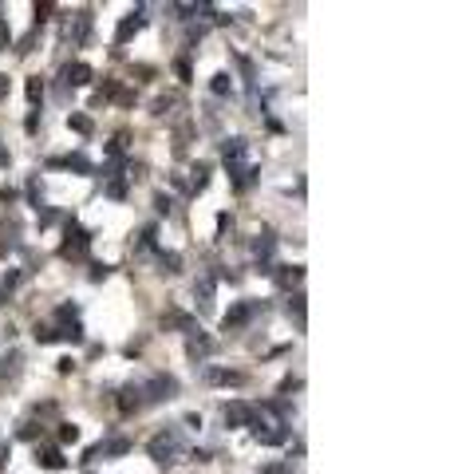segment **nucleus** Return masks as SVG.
Masks as SVG:
<instances>
[{
    "mask_svg": "<svg viewBox=\"0 0 450 474\" xmlns=\"http://www.w3.org/2000/svg\"><path fill=\"white\" fill-rule=\"evenodd\" d=\"M159 261H162V273H178L182 269V257L178 253H159Z\"/></svg>",
    "mask_w": 450,
    "mask_h": 474,
    "instance_id": "nucleus-20",
    "label": "nucleus"
},
{
    "mask_svg": "<svg viewBox=\"0 0 450 474\" xmlns=\"http://www.w3.org/2000/svg\"><path fill=\"white\" fill-rule=\"evenodd\" d=\"M154 206H159V214H166V210H170V198L159 194V198H154Z\"/></svg>",
    "mask_w": 450,
    "mask_h": 474,
    "instance_id": "nucleus-31",
    "label": "nucleus"
},
{
    "mask_svg": "<svg viewBox=\"0 0 450 474\" xmlns=\"http://www.w3.org/2000/svg\"><path fill=\"white\" fill-rule=\"evenodd\" d=\"M174 72H178L182 84H190V75H194V72H190V60H178V63H174Z\"/></svg>",
    "mask_w": 450,
    "mask_h": 474,
    "instance_id": "nucleus-27",
    "label": "nucleus"
},
{
    "mask_svg": "<svg viewBox=\"0 0 450 474\" xmlns=\"http://www.w3.org/2000/svg\"><path fill=\"white\" fill-rule=\"evenodd\" d=\"M4 459H8V447H4V443H0V466H4Z\"/></svg>",
    "mask_w": 450,
    "mask_h": 474,
    "instance_id": "nucleus-33",
    "label": "nucleus"
},
{
    "mask_svg": "<svg viewBox=\"0 0 450 474\" xmlns=\"http://www.w3.org/2000/svg\"><path fill=\"white\" fill-rule=\"evenodd\" d=\"M225 423H230V427H249V423H253V407L241 403V400H233L230 407H225Z\"/></svg>",
    "mask_w": 450,
    "mask_h": 474,
    "instance_id": "nucleus-10",
    "label": "nucleus"
},
{
    "mask_svg": "<svg viewBox=\"0 0 450 474\" xmlns=\"http://www.w3.org/2000/svg\"><path fill=\"white\" fill-rule=\"evenodd\" d=\"M67 127L79 131V134H91V119H87V115H67Z\"/></svg>",
    "mask_w": 450,
    "mask_h": 474,
    "instance_id": "nucleus-21",
    "label": "nucleus"
},
{
    "mask_svg": "<svg viewBox=\"0 0 450 474\" xmlns=\"http://www.w3.org/2000/svg\"><path fill=\"white\" fill-rule=\"evenodd\" d=\"M221 158H225V171L233 174V186H237V190H249L253 178H257V166L249 162V143H245V139H225Z\"/></svg>",
    "mask_w": 450,
    "mask_h": 474,
    "instance_id": "nucleus-1",
    "label": "nucleus"
},
{
    "mask_svg": "<svg viewBox=\"0 0 450 474\" xmlns=\"http://www.w3.org/2000/svg\"><path fill=\"white\" fill-rule=\"evenodd\" d=\"M40 198H44V190H40V182L32 178V182H28V202H32V206L40 210Z\"/></svg>",
    "mask_w": 450,
    "mask_h": 474,
    "instance_id": "nucleus-25",
    "label": "nucleus"
},
{
    "mask_svg": "<svg viewBox=\"0 0 450 474\" xmlns=\"http://www.w3.org/2000/svg\"><path fill=\"white\" fill-rule=\"evenodd\" d=\"M170 103H174V99H170V95H162V99H159V103H154V115H166V107H170Z\"/></svg>",
    "mask_w": 450,
    "mask_h": 474,
    "instance_id": "nucleus-30",
    "label": "nucleus"
},
{
    "mask_svg": "<svg viewBox=\"0 0 450 474\" xmlns=\"http://www.w3.org/2000/svg\"><path fill=\"white\" fill-rule=\"evenodd\" d=\"M289 313H296V320H305V297H300V292L289 301Z\"/></svg>",
    "mask_w": 450,
    "mask_h": 474,
    "instance_id": "nucleus-26",
    "label": "nucleus"
},
{
    "mask_svg": "<svg viewBox=\"0 0 450 474\" xmlns=\"http://www.w3.org/2000/svg\"><path fill=\"white\" fill-rule=\"evenodd\" d=\"M300 277H305V273H300V269H280V273H277L280 289H292V285H300Z\"/></svg>",
    "mask_w": 450,
    "mask_h": 474,
    "instance_id": "nucleus-18",
    "label": "nucleus"
},
{
    "mask_svg": "<svg viewBox=\"0 0 450 474\" xmlns=\"http://www.w3.org/2000/svg\"><path fill=\"white\" fill-rule=\"evenodd\" d=\"M13 44V32H8V24H4V16H0V52Z\"/></svg>",
    "mask_w": 450,
    "mask_h": 474,
    "instance_id": "nucleus-28",
    "label": "nucleus"
},
{
    "mask_svg": "<svg viewBox=\"0 0 450 474\" xmlns=\"http://www.w3.org/2000/svg\"><path fill=\"white\" fill-rule=\"evenodd\" d=\"M36 462L44 466V471H63V466H67V459L60 455V447H44V450H36Z\"/></svg>",
    "mask_w": 450,
    "mask_h": 474,
    "instance_id": "nucleus-13",
    "label": "nucleus"
},
{
    "mask_svg": "<svg viewBox=\"0 0 450 474\" xmlns=\"http://www.w3.org/2000/svg\"><path fill=\"white\" fill-rule=\"evenodd\" d=\"M87 249H91V233L87 230H79V226H67V242H63V249L60 253L63 257H75V261H79V257H87Z\"/></svg>",
    "mask_w": 450,
    "mask_h": 474,
    "instance_id": "nucleus-4",
    "label": "nucleus"
},
{
    "mask_svg": "<svg viewBox=\"0 0 450 474\" xmlns=\"http://www.w3.org/2000/svg\"><path fill=\"white\" fill-rule=\"evenodd\" d=\"M87 36H91V13L79 8V13L67 20V40H72V44H87Z\"/></svg>",
    "mask_w": 450,
    "mask_h": 474,
    "instance_id": "nucleus-7",
    "label": "nucleus"
},
{
    "mask_svg": "<svg viewBox=\"0 0 450 474\" xmlns=\"http://www.w3.org/2000/svg\"><path fill=\"white\" fill-rule=\"evenodd\" d=\"M28 99H32V103H40V99H44V79H40V75H32V79H28Z\"/></svg>",
    "mask_w": 450,
    "mask_h": 474,
    "instance_id": "nucleus-23",
    "label": "nucleus"
},
{
    "mask_svg": "<svg viewBox=\"0 0 450 474\" xmlns=\"http://www.w3.org/2000/svg\"><path fill=\"white\" fill-rule=\"evenodd\" d=\"M174 391H178V384H174L170 376H154L150 384L143 388V403H162V400H174Z\"/></svg>",
    "mask_w": 450,
    "mask_h": 474,
    "instance_id": "nucleus-6",
    "label": "nucleus"
},
{
    "mask_svg": "<svg viewBox=\"0 0 450 474\" xmlns=\"http://www.w3.org/2000/svg\"><path fill=\"white\" fill-rule=\"evenodd\" d=\"M186 348H190V356H194V360H209L218 344H214V340L206 336V332L198 329V332H190V344H186Z\"/></svg>",
    "mask_w": 450,
    "mask_h": 474,
    "instance_id": "nucleus-9",
    "label": "nucleus"
},
{
    "mask_svg": "<svg viewBox=\"0 0 450 474\" xmlns=\"http://www.w3.org/2000/svg\"><path fill=\"white\" fill-rule=\"evenodd\" d=\"M0 95H8V75H0Z\"/></svg>",
    "mask_w": 450,
    "mask_h": 474,
    "instance_id": "nucleus-32",
    "label": "nucleus"
},
{
    "mask_svg": "<svg viewBox=\"0 0 450 474\" xmlns=\"http://www.w3.org/2000/svg\"><path fill=\"white\" fill-rule=\"evenodd\" d=\"M60 443L67 447V443H79V427L75 423H60Z\"/></svg>",
    "mask_w": 450,
    "mask_h": 474,
    "instance_id": "nucleus-22",
    "label": "nucleus"
},
{
    "mask_svg": "<svg viewBox=\"0 0 450 474\" xmlns=\"http://www.w3.org/2000/svg\"><path fill=\"white\" fill-rule=\"evenodd\" d=\"M206 182H209V166L206 162H198L194 166V190H206Z\"/></svg>",
    "mask_w": 450,
    "mask_h": 474,
    "instance_id": "nucleus-24",
    "label": "nucleus"
},
{
    "mask_svg": "<svg viewBox=\"0 0 450 474\" xmlns=\"http://www.w3.org/2000/svg\"><path fill=\"white\" fill-rule=\"evenodd\" d=\"M249 427L257 431L261 447H280V443L289 439V423H284V415H277V407H273V403L253 407V423H249Z\"/></svg>",
    "mask_w": 450,
    "mask_h": 474,
    "instance_id": "nucleus-2",
    "label": "nucleus"
},
{
    "mask_svg": "<svg viewBox=\"0 0 450 474\" xmlns=\"http://www.w3.org/2000/svg\"><path fill=\"white\" fill-rule=\"evenodd\" d=\"M209 91H214V95H233V75L218 72L214 75V84H209Z\"/></svg>",
    "mask_w": 450,
    "mask_h": 474,
    "instance_id": "nucleus-16",
    "label": "nucleus"
},
{
    "mask_svg": "<svg viewBox=\"0 0 450 474\" xmlns=\"http://www.w3.org/2000/svg\"><path fill=\"white\" fill-rule=\"evenodd\" d=\"M16 372H20V352H8V356H4V368H0V376L8 379V376H16Z\"/></svg>",
    "mask_w": 450,
    "mask_h": 474,
    "instance_id": "nucleus-19",
    "label": "nucleus"
},
{
    "mask_svg": "<svg viewBox=\"0 0 450 474\" xmlns=\"http://www.w3.org/2000/svg\"><path fill=\"white\" fill-rule=\"evenodd\" d=\"M241 372H230V368H206V384H241Z\"/></svg>",
    "mask_w": 450,
    "mask_h": 474,
    "instance_id": "nucleus-15",
    "label": "nucleus"
},
{
    "mask_svg": "<svg viewBox=\"0 0 450 474\" xmlns=\"http://www.w3.org/2000/svg\"><path fill=\"white\" fill-rule=\"evenodd\" d=\"M143 407V388H122V395H119V411L122 415H131V411H138Z\"/></svg>",
    "mask_w": 450,
    "mask_h": 474,
    "instance_id": "nucleus-14",
    "label": "nucleus"
},
{
    "mask_svg": "<svg viewBox=\"0 0 450 474\" xmlns=\"http://www.w3.org/2000/svg\"><path fill=\"white\" fill-rule=\"evenodd\" d=\"M146 455L154 462H178L186 455V443H182V431H162V435H154L150 443H146Z\"/></svg>",
    "mask_w": 450,
    "mask_h": 474,
    "instance_id": "nucleus-3",
    "label": "nucleus"
},
{
    "mask_svg": "<svg viewBox=\"0 0 450 474\" xmlns=\"http://www.w3.org/2000/svg\"><path fill=\"white\" fill-rule=\"evenodd\" d=\"M63 79H67V87H87L95 79V72H91L87 63H67V68H63Z\"/></svg>",
    "mask_w": 450,
    "mask_h": 474,
    "instance_id": "nucleus-11",
    "label": "nucleus"
},
{
    "mask_svg": "<svg viewBox=\"0 0 450 474\" xmlns=\"http://www.w3.org/2000/svg\"><path fill=\"white\" fill-rule=\"evenodd\" d=\"M111 182H107V194L111 198H127V178H131V174H107Z\"/></svg>",
    "mask_w": 450,
    "mask_h": 474,
    "instance_id": "nucleus-17",
    "label": "nucleus"
},
{
    "mask_svg": "<svg viewBox=\"0 0 450 474\" xmlns=\"http://www.w3.org/2000/svg\"><path fill=\"white\" fill-rule=\"evenodd\" d=\"M261 308H265V304H261V301H245V304H233L230 313H225V320H221V324H225V332H230V329H241V324H249V320H253V316L261 313Z\"/></svg>",
    "mask_w": 450,
    "mask_h": 474,
    "instance_id": "nucleus-5",
    "label": "nucleus"
},
{
    "mask_svg": "<svg viewBox=\"0 0 450 474\" xmlns=\"http://www.w3.org/2000/svg\"><path fill=\"white\" fill-rule=\"evenodd\" d=\"M214 289H218V273H202V277L194 281V297H198V304H202V308H209V304H214Z\"/></svg>",
    "mask_w": 450,
    "mask_h": 474,
    "instance_id": "nucleus-8",
    "label": "nucleus"
},
{
    "mask_svg": "<svg viewBox=\"0 0 450 474\" xmlns=\"http://www.w3.org/2000/svg\"><path fill=\"white\" fill-rule=\"evenodd\" d=\"M261 474H292V462H277V466H265Z\"/></svg>",
    "mask_w": 450,
    "mask_h": 474,
    "instance_id": "nucleus-29",
    "label": "nucleus"
},
{
    "mask_svg": "<svg viewBox=\"0 0 450 474\" xmlns=\"http://www.w3.org/2000/svg\"><path fill=\"white\" fill-rule=\"evenodd\" d=\"M143 24H146L143 8H134V13H131V16H127V20L119 24V32H115V44H127V40H131V36H134V32H138Z\"/></svg>",
    "mask_w": 450,
    "mask_h": 474,
    "instance_id": "nucleus-12",
    "label": "nucleus"
}]
</instances>
